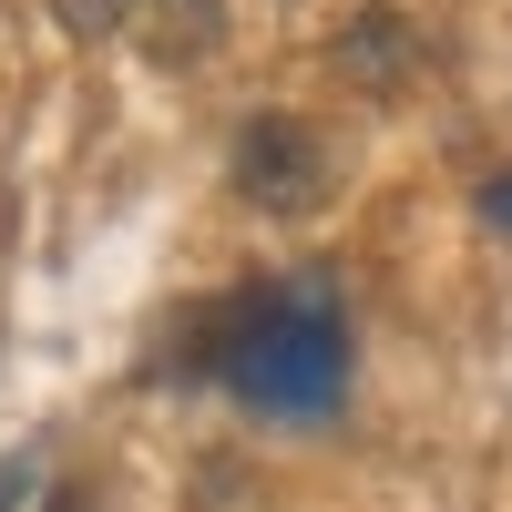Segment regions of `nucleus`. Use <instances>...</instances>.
Segmentation results:
<instances>
[{"mask_svg":"<svg viewBox=\"0 0 512 512\" xmlns=\"http://www.w3.org/2000/svg\"><path fill=\"white\" fill-rule=\"evenodd\" d=\"M328 72L349 82V93H410L420 82V21L410 11H390V0H369V11H349L328 31Z\"/></svg>","mask_w":512,"mask_h":512,"instance_id":"7ed1b4c3","label":"nucleus"},{"mask_svg":"<svg viewBox=\"0 0 512 512\" xmlns=\"http://www.w3.org/2000/svg\"><path fill=\"white\" fill-rule=\"evenodd\" d=\"M205 379L267 420H328L349 390V308L328 277H246L205 308Z\"/></svg>","mask_w":512,"mask_h":512,"instance_id":"f257e3e1","label":"nucleus"},{"mask_svg":"<svg viewBox=\"0 0 512 512\" xmlns=\"http://www.w3.org/2000/svg\"><path fill=\"white\" fill-rule=\"evenodd\" d=\"M226 175H236V195L256 205V216H308L338 164H328V134H318L308 113H246Z\"/></svg>","mask_w":512,"mask_h":512,"instance_id":"f03ea898","label":"nucleus"},{"mask_svg":"<svg viewBox=\"0 0 512 512\" xmlns=\"http://www.w3.org/2000/svg\"><path fill=\"white\" fill-rule=\"evenodd\" d=\"M0 512H21V472H0Z\"/></svg>","mask_w":512,"mask_h":512,"instance_id":"0eeeda50","label":"nucleus"},{"mask_svg":"<svg viewBox=\"0 0 512 512\" xmlns=\"http://www.w3.org/2000/svg\"><path fill=\"white\" fill-rule=\"evenodd\" d=\"M134 11H144V0H52V21H62L72 41H113V31H134Z\"/></svg>","mask_w":512,"mask_h":512,"instance_id":"39448f33","label":"nucleus"},{"mask_svg":"<svg viewBox=\"0 0 512 512\" xmlns=\"http://www.w3.org/2000/svg\"><path fill=\"white\" fill-rule=\"evenodd\" d=\"M134 31H144V52H154L164 72H185V62H205V52L226 41V0H144Z\"/></svg>","mask_w":512,"mask_h":512,"instance_id":"20e7f679","label":"nucleus"},{"mask_svg":"<svg viewBox=\"0 0 512 512\" xmlns=\"http://www.w3.org/2000/svg\"><path fill=\"white\" fill-rule=\"evenodd\" d=\"M482 216H492V226H512V175H492V185H482Z\"/></svg>","mask_w":512,"mask_h":512,"instance_id":"423d86ee","label":"nucleus"}]
</instances>
